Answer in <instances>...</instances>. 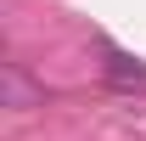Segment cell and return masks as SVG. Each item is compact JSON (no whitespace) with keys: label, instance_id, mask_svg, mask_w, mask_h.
I'll use <instances>...</instances> for the list:
<instances>
[{"label":"cell","instance_id":"1","mask_svg":"<svg viewBox=\"0 0 146 141\" xmlns=\"http://www.w3.org/2000/svg\"><path fill=\"white\" fill-rule=\"evenodd\" d=\"M101 73H107L112 90H141L146 96V62H135V56L118 51V45H101Z\"/></svg>","mask_w":146,"mask_h":141},{"label":"cell","instance_id":"2","mask_svg":"<svg viewBox=\"0 0 146 141\" xmlns=\"http://www.w3.org/2000/svg\"><path fill=\"white\" fill-rule=\"evenodd\" d=\"M45 90L28 85V73H23V62H6V107H34Z\"/></svg>","mask_w":146,"mask_h":141}]
</instances>
